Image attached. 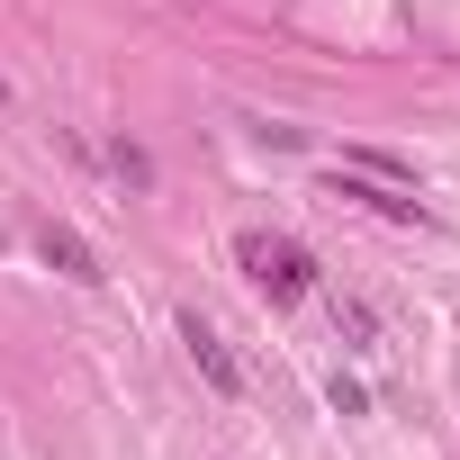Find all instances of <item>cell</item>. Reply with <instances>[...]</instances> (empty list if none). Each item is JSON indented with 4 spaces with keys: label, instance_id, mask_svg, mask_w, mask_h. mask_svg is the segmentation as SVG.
<instances>
[{
    "label": "cell",
    "instance_id": "obj_5",
    "mask_svg": "<svg viewBox=\"0 0 460 460\" xmlns=\"http://www.w3.org/2000/svg\"><path fill=\"white\" fill-rule=\"evenodd\" d=\"M109 172H118L127 190H154V154H145V145H127V136L109 145Z\"/></svg>",
    "mask_w": 460,
    "mask_h": 460
},
{
    "label": "cell",
    "instance_id": "obj_3",
    "mask_svg": "<svg viewBox=\"0 0 460 460\" xmlns=\"http://www.w3.org/2000/svg\"><path fill=\"white\" fill-rule=\"evenodd\" d=\"M334 199H361V208H379V217H397V226H424V199H415V190L370 181V172H343V163H334Z\"/></svg>",
    "mask_w": 460,
    "mask_h": 460
},
{
    "label": "cell",
    "instance_id": "obj_1",
    "mask_svg": "<svg viewBox=\"0 0 460 460\" xmlns=\"http://www.w3.org/2000/svg\"><path fill=\"white\" fill-rule=\"evenodd\" d=\"M235 262L253 271V289L262 298H280V307H298L307 289H316V253L307 244H289V235H262V226H253V235H235Z\"/></svg>",
    "mask_w": 460,
    "mask_h": 460
},
{
    "label": "cell",
    "instance_id": "obj_2",
    "mask_svg": "<svg viewBox=\"0 0 460 460\" xmlns=\"http://www.w3.org/2000/svg\"><path fill=\"white\" fill-rule=\"evenodd\" d=\"M181 352L199 361V379H208L217 397H244V361H235V352H226V334H217V325H208L199 307L181 316Z\"/></svg>",
    "mask_w": 460,
    "mask_h": 460
},
{
    "label": "cell",
    "instance_id": "obj_4",
    "mask_svg": "<svg viewBox=\"0 0 460 460\" xmlns=\"http://www.w3.org/2000/svg\"><path fill=\"white\" fill-rule=\"evenodd\" d=\"M37 253H46V262H55V271H64L73 289H100V280H109V271H100V253H91V244L73 235V226H55V217L37 226Z\"/></svg>",
    "mask_w": 460,
    "mask_h": 460
},
{
    "label": "cell",
    "instance_id": "obj_6",
    "mask_svg": "<svg viewBox=\"0 0 460 460\" xmlns=\"http://www.w3.org/2000/svg\"><path fill=\"white\" fill-rule=\"evenodd\" d=\"M325 406H334V415H370V388H361V379H343V370H334V379H325Z\"/></svg>",
    "mask_w": 460,
    "mask_h": 460
}]
</instances>
